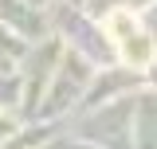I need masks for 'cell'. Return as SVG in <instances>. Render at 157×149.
<instances>
[{
    "instance_id": "6da1fadb",
    "label": "cell",
    "mask_w": 157,
    "mask_h": 149,
    "mask_svg": "<svg viewBox=\"0 0 157 149\" xmlns=\"http://www.w3.org/2000/svg\"><path fill=\"white\" fill-rule=\"evenodd\" d=\"M110 36L118 39L122 55L130 59V63H145V59H149V39L137 32V24H134L130 12H114V16H110Z\"/></svg>"
}]
</instances>
